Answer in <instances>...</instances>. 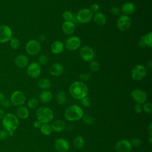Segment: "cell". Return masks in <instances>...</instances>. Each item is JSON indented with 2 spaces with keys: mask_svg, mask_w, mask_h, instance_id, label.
<instances>
[{
  "mask_svg": "<svg viewBox=\"0 0 152 152\" xmlns=\"http://www.w3.org/2000/svg\"><path fill=\"white\" fill-rule=\"evenodd\" d=\"M69 92L70 95L77 100H81L87 96L88 89L83 82L76 81L71 84L69 87Z\"/></svg>",
  "mask_w": 152,
  "mask_h": 152,
  "instance_id": "1",
  "label": "cell"
},
{
  "mask_svg": "<svg viewBox=\"0 0 152 152\" xmlns=\"http://www.w3.org/2000/svg\"><path fill=\"white\" fill-rule=\"evenodd\" d=\"M2 124L5 131L8 132L9 135H12L14 131L19 125V121L15 115L8 113L4 116Z\"/></svg>",
  "mask_w": 152,
  "mask_h": 152,
  "instance_id": "2",
  "label": "cell"
},
{
  "mask_svg": "<svg viewBox=\"0 0 152 152\" xmlns=\"http://www.w3.org/2000/svg\"><path fill=\"white\" fill-rule=\"evenodd\" d=\"M84 111L81 106L73 104L69 106L64 112V118L68 121H78L83 118Z\"/></svg>",
  "mask_w": 152,
  "mask_h": 152,
  "instance_id": "3",
  "label": "cell"
},
{
  "mask_svg": "<svg viewBox=\"0 0 152 152\" xmlns=\"http://www.w3.org/2000/svg\"><path fill=\"white\" fill-rule=\"evenodd\" d=\"M36 118L42 124H49L52 121L54 114L52 110L46 106L39 107L36 113Z\"/></svg>",
  "mask_w": 152,
  "mask_h": 152,
  "instance_id": "4",
  "label": "cell"
},
{
  "mask_svg": "<svg viewBox=\"0 0 152 152\" xmlns=\"http://www.w3.org/2000/svg\"><path fill=\"white\" fill-rule=\"evenodd\" d=\"M147 74L146 68L141 64L135 65L131 71V77L135 81L142 80Z\"/></svg>",
  "mask_w": 152,
  "mask_h": 152,
  "instance_id": "5",
  "label": "cell"
},
{
  "mask_svg": "<svg viewBox=\"0 0 152 152\" xmlns=\"http://www.w3.org/2000/svg\"><path fill=\"white\" fill-rule=\"evenodd\" d=\"M93 12L88 8H83L79 10L75 16L77 21L82 24L88 23L93 18Z\"/></svg>",
  "mask_w": 152,
  "mask_h": 152,
  "instance_id": "6",
  "label": "cell"
},
{
  "mask_svg": "<svg viewBox=\"0 0 152 152\" xmlns=\"http://www.w3.org/2000/svg\"><path fill=\"white\" fill-rule=\"evenodd\" d=\"M40 49L41 46L40 42L37 40H30L26 45V50L27 53L31 56L37 55L39 53Z\"/></svg>",
  "mask_w": 152,
  "mask_h": 152,
  "instance_id": "7",
  "label": "cell"
},
{
  "mask_svg": "<svg viewBox=\"0 0 152 152\" xmlns=\"http://www.w3.org/2000/svg\"><path fill=\"white\" fill-rule=\"evenodd\" d=\"M131 26V19L128 15H122L116 21V26L121 31H125L129 29Z\"/></svg>",
  "mask_w": 152,
  "mask_h": 152,
  "instance_id": "8",
  "label": "cell"
},
{
  "mask_svg": "<svg viewBox=\"0 0 152 152\" xmlns=\"http://www.w3.org/2000/svg\"><path fill=\"white\" fill-rule=\"evenodd\" d=\"M12 31L7 25H0V43H5L10 41L12 38Z\"/></svg>",
  "mask_w": 152,
  "mask_h": 152,
  "instance_id": "9",
  "label": "cell"
},
{
  "mask_svg": "<svg viewBox=\"0 0 152 152\" xmlns=\"http://www.w3.org/2000/svg\"><path fill=\"white\" fill-rule=\"evenodd\" d=\"M80 55L82 59L86 62L92 61L95 54L94 50L88 46H84L80 49Z\"/></svg>",
  "mask_w": 152,
  "mask_h": 152,
  "instance_id": "10",
  "label": "cell"
},
{
  "mask_svg": "<svg viewBox=\"0 0 152 152\" xmlns=\"http://www.w3.org/2000/svg\"><path fill=\"white\" fill-rule=\"evenodd\" d=\"M81 44V39L78 36H71L68 37L65 43V48L71 51H74L78 49Z\"/></svg>",
  "mask_w": 152,
  "mask_h": 152,
  "instance_id": "11",
  "label": "cell"
},
{
  "mask_svg": "<svg viewBox=\"0 0 152 152\" xmlns=\"http://www.w3.org/2000/svg\"><path fill=\"white\" fill-rule=\"evenodd\" d=\"M26 71L30 78H36L40 76L41 73L40 65L37 62H33L27 66Z\"/></svg>",
  "mask_w": 152,
  "mask_h": 152,
  "instance_id": "12",
  "label": "cell"
},
{
  "mask_svg": "<svg viewBox=\"0 0 152 152\" xmlns=\"http://www.w3.org/2000/svg\"><path fill=\"white\" fill-rule=\"evenodd\" d=\"M131 97L137 104H140L144 103L147 100L146 93L144 90L138 88L131 91Z\"/></svg>",
  "mask_w": 152,
  "mask_h": 152,
  "instance_id": "13",
  "label": "cell"
},
{
  "mask_svg": "<svg viewBox=\"0 0 152 152\" xmlns=\"http://www.w3.org/2000/svg\"><path fill=\"white\" fill-rule=\"evenodd\" d=\"M11 102L16 106H20L24 104L26 102V96L20 90L14 91L11 95Z\"/></svg>",
  "mask_w": 152,
  "mask_h": 152,
  "instance_id": "14",
  "label": "cell"
},
{
  "mask_svg": "<svg viewBox=\"0 0 152 152\" xmlns=\"http://www.w3.org/2000/svg\"><path fill=\"white\" fill-rule=\"evenodd\" d=\"M54 147L58 152H68L69 149V143L66 139L60 138L55 140Z\"/></svg>",
  "mask_w": 152,
  "mask_h": 152,
  "instance_id": "15",
  "label": "cell"
},
{
  "mask_svg": "<svg viewBox=\"0 0 152 152\" xmlns=\"http://www.w3.org/2000/svg\"><path fill=\"white\" fill-rule=\"evenodd\" d=\"M132 146V145L129 140L124 139L119 141L116 143L115 149L117 152H130Z\"/></svg>",
  "mask_w": 152,
  "mask_h": 152,
  "instance_id": "16",
  "label": "cell"
},
{
  "mask_svg": "<svg viewBox=\"0 0 152 152\" xmlns=\"http://www.w3.org/2000/svg\"><path fill=\"white\" fill-rule=\"evenodd\" d=\"M64 71V68L63 65L58 62L54 63L52 64L50 68H49V72L50 74L55 77H58L61 75Z\"/></svg>",
  "mask_w": 152,
  "mask_h": 152,
  "instance_id": "17",
  "label": "cell"
},
{
  "mask_svg": "<svg viewBox=\"0 0 152 152\" xmlns=\"http://www.w3.org/2000/svg\"><path fill=\"white\" fill-rule=\"evenodd\" d=\"M75 28V24L72 21H65L62 26V30L66 35H71L74 32Z\"/></svg>",
  "mask_w": 152,
  "mask_h": 152,
  "instance_id": "18",
  "label": "cell"
},
{
  "mask_svg": "<svg viewBox=\"0 0 152 152\" xmlns=\"http://www.w3.org/2000/svg\"><path fill=\"white\" fill-rule=\"evenodd\" d=\"M28 64V59L24 55H19L14 59V64L18 68H24Z\"/></svg>",
  "mask_w": 152,
  "mask_h": 152,
  "instance_id": "19",
  "label": "cell"
},
{
  "mask_svg": "<svg viewBox=\"0 0 152 152\" xmlns=\"http://www.w3.org/2000/svg\"><path fill=\"white\" fill-rule=\"evenodd\" d=\"M52 131L55 132H59L63 131L66 128L65 122L61 119H57L52 122L50 125Z\"/></svg>",
  "mask_w": 152,
  "mask_h": 152,
  "instance_id": "20",
  "label": "cell"
},
{
  "mask_svg": "<svg viewBox=\"0 0 152 152\" xmlns=\"http://www.w3.org/2000/svg\"><path fill=\"white\" fill-rule=\"evenodd\" d=\"M121 11L124 14V15H131L135 12V5L133 2H126L122 5Z\"/></svg>",
  "mask_w": 152,
  "mask_h": 152,
  "instance_id": "21",
  "label": "cell"
},
{
  "mask_svg": "<svg viewBox=\"0 0 152 152\" xmlns=\"http://www.w3.org/2000/svg\"><path fill=\"white\" fill-rule=\"evenodd\" d=\"M50 50L53 54L61 53L64 50V44L60 40H56L51 45Z\"/></svg>",
  "mask_w": 152,
  "mask_h": 152,
  "instance_id": "22",
  "label": "cell"
},
{
  "mask_svg": "<svg viewBox=\"0 0 152 152\" xmlns=\"http://www.w3.org/2000/svg\"><path fill=\"white\" fill-rule=\"evenodd\" d=\"M53 97L52 92L49 90H46L41 92L39 96L40 100L43 103H48L51 101Z\"/></svg>",
  "mask_w": 152,
  "mask_h": 152,
  "instance_id": "23",
  "label": "cell"
},
{
  "mask_svg": "<svg viewBox=\"0 0 152 152\" xmlns=\"http://www.w3.org/2000/svg\"><path fill=\"white\" fill-rule=\"evenodd\" d=\"M94 22L100 26H104L106 23V18L105 15L101 12H97L94 15Z\"/></svg>",
  "mask_w": 152,
  "mask_h": 152,
  "instance_id": "24",
  "label": "cell"
},
{
  "mask_svg": "<svg viewBox=\"0 0 152 152\" xmlns=\"http://www.w3.org/2000/svg\"><path fill=\"white\" fill-rule=\"evenodd\" d=\"M16 113L18 117L23 119L27 118L29 115V111L28 109L24 106H19L17 109Z\"/></svg>",
  "mask_w": 152,
  "mask_h": 152,
  "instance_id": "25",
  "label": "cell"
},
{
  "mask_svg": "<svg viewBox=\"0 0 152 152\" xmlns=\"http://www.w3.org/2000/svg\"><path fill=\"white\" fill-rule=\"evenodd\" d=\"M67 100L66 93L64 91H59L56 95V101L59 105L64 104Z\"/></svg>",
  "mask_w": 152,
  "mask_h": 152,
  "instance_id": "26",
  "label": "cell"
},
{
  "mask_svg": "<svg viewBox=\"0 0 152 152\" xmlns=\"http://www.w3.org/2000/svg\"><path fill=\"white\" fill-rule=\"evenodd\" d=\"M73 145L74 147L77 149H82L85 145V141L84 138L81 136L76 137L74 140Z\"/></svg>",
  "mask_w": 152,
  "mask_h": 152,
  "instance_id": "27",
  "label": "cell"
},
{
  "mask_svg": "<svg viewBox=\"0 0 152 152\" xmlns=\"http://www.w3.org/2000/svg\"><path fill=\"white\" fill-rule=\"evenodd\" d=\"M38 87L44 90L49 89L51 86V83L49 80L47 78H41L37 82Z\"/></svg>",
  "mask_w": 152,
  "mask_h": 152,
  "instance_id": "28",
  "label": "cell"
},
{
  "mask_svg": "<svg viewBox=\"0 0 152 152\" xmlns=\"http://www.w3.org/2000/svg\"><path fill=\"white\" fill-rule=\"evenodd\" d=\"M40 129L42 134L44 135H49L52 132V127L49 124H42Z\"/></svg>",
  "mask_w": 152,
  "mask_h": 152,
  "instance_id": "29",
  "label": "cell"
},
{
  "mask_svg": "<svg viewBox=\"0 0 152 152\" xmlns=\"http://www.w3.org/2000/svg\"><path fill=\"white\" fill-rule=\"evenodd\" d=\"M143 40L145 46L151 48L152 47V33L149 32L145 35L142 36Z\"/></svg>",
  "mask_w": 152,
  "mask_h": 152,
  "instance_id": "30",
  "label": "cell"
},
{
  "mask_svg": "<svg viewBox=\"0 0 152 152\" xmlns=\"http://www.w3.org/2000/svg\"><path fill=\"white\" fill-rule=\"evenodd\" d=\"M82 118L84 122L88 125H93L95 121V118L93 117V116L90 114H86L85 115H83Z\"/></svg>",
  "mask_w": 152,
  "mask_h": 152,
  "instance_id": "31",
  "label": "cell"
},
{
  "mask_svg": "<svg viewBox=\"0 0 152 152\" xmlns=\"http://www.w3.org/2000/svg\"><path fill=\"white\" fill-rule=\"evenodd\" d=\"M10 46L14 50H17L19 48L20 46V40L15 37H12L10 39Z\"/></svg>",
  "mask_w": 152,
  "mask_h": 152,
  "instance_id": "32",
  "label": "cell"
},
{
  "mask_svg": "<svg viewBox=\"0 0 152 152\" xmlns=\"http://www.w3.org/2000/svg\"><path fill=\"white\" fill-rule=\"evenodd\" d=\"M39 104V101L36 98H31L27 102V106L31 109L36 108Z\"/></svg>",
  "mask_w": 152,
  "mask_h": 152,
  "instance_id": "33",
  "label": "cell"
},
{
  "mask_svg": "<svg viewBox=\"0 0 152 152\" xmlns=\"http://www.w3.org/2000/svg\"><path fill=\"white\" fill-rule=\"evenodd\" d=\"M63 18L65 21H72L74 18V15L69 11H65L62 14Z\"/></svg>",
  "mask_w": 152,
  "mask_h": 152,
  "instance_id": "34",
  "label": "cell"
},
{
  "mask_svg": "<svg viewBox=\"0 0 152 152\" xmlns=\"http://www.w3.org/2000/svg\"><path fill=\"white\" fill-rule=\"evenodd\" d=\"M142 110L147 113L150 114L152 113V104L150 102H146L143 103Z\"/></svg>",
  "mask_w": 152,
  "mask_h": 152,
  "instance_id": "35",
  "label": "cell"
},
{
  "mask_svg": "<svg viewBox=\"0 0 152 152\" xmlns=\"http://www.w3.org/2000/svg\"><path fill=\"white\" fill-rule=\"evenodd\" d=\"M48 61H49L48 57L46 55H41L38 58V63L40 65H46L48 62Z\"/></svg>",
  "mask_w": 152,
  "mask_h": 152,
  "instance_id": "36",
  "label": "cell"
},
{
  "mask_svg": "<svg viewBox=\"0 0 152 152\" xmlns=\"http://www.w3.org/2000/svg\"><path fill=\"white\" fill-rule=\"evenodd\" d=\"M80 103L83 107H88L91 105V101L90 99L86 96L80 100Z\"/></svg>",
  "mask_w": 152,
  "mask_h": 152,
  "instance_id": "37",
  "label": "cell"
},
{
  "mask_svg": "<svg viewBox=\"0 0 152 152\" xmlns=\"http://www.w3.org/2000/svg\"><path fill=\"white\" fill-rule=\"evenodd\" d=\"M90 68L91 71L96 72L100 68V64L97 61H92L90 65Z\"/></svg>",
  "mask_w": 152,
  "mask_h": 152,
  "instance_id": "38",
  "label": "cell"
},
{
  "mask_svg": "<svg viewBox=\"0 0 152 152\" xmlns=\"http://www.w3.org/2000/svg\"><path fill=\"white\" fill-rule=\"evenodd\" d=\"M132 145H134V147H138L140 146H141V141L140 138H133L131 140V141H130Z\"/></svg>",
  "mask_w": 152,
  "mask_h": 152,
  "instance_id": "39",
  "label": "cell"
},
{
  "mask_svg": "<svg viewBox=\"0 0 152 152\" xmlns=\"http://www.w3.org/2000/svg\"><path fill=\"white\" fill-rule=\"evenodd\" d=\"M99 9H100V7H99V5H98V4H92L91 5V7H90V11L92 12H98L99 11Z\"/></svg>",
  "mask_w": 152,
  "mask_h": 152,
  "instance_id": "40",
  "label": "cell"
},
{
  "mask_svg": "<svg viewBox=\"0 0 152 152\" xmlns=\"http://www.w3.org/2000/svg\"><path fill=\"white\" fill-rule=\"evenodd\" d=\"M134 111L136 113H137V114L140 113L142 110V105L140 104H137H137H135L134 107Z\"/></svg>",
  "mask_w": 152,
  "mask_h": 152,
  "instance_id": "41",
  "label": "cell"
},
{
  "mask_svg": "<svg viewBox=\"0 0 152 152\" xmlns=\"http://www.w3.org/2000/svg\"><path fill=\"white\" fill-rule=\"evenodd\" d=\"M8 132L5 130H1L0 131V140H4L7 138Z\"/></svg>",
  "mask_w": 152,
  "mask_h": 152,
  "instance_id": "42",
  "label": "cell"
},
{
  "mask_svg": "<svg viewBox=\"0 0 152 152\" xmlns=\"http://www.w3.org/2000/svg\"><path fill=\"white\" fill-rule=\"evenodd\" d=\"M110 12L115 15H118L120 13V10L117 7H112L110 8Z\"/></svg>",
  "mask_w": 152,
  "mask_h": 152,
  "instance_id": "43",
  "label": "cell"
},
{
  "mask_svg": "<svg viewBox=\"0 0 152 152\" xmlns=\"http://www.w3.org/2000/svg\"><path fill=\"white\" fill-rule=\"evenodd\" d=\"M1 104L5 108H9L11 106V102L8 100L4 99L2 102Z\"/></svg>",
  "mask_w": 152,
  "mask_h": 152,
  "instance_id": "44",
  "label": "cell"
},
{
  "mask_svg": "<svg viewBox=\"0 0 152 152\" xmlns=\"http://www.w3.org/2000/svg\"><path fill=\"white\" fill-rule=\"evenodd\" d=\"M79 77H80V79H81V80H87L90 78V75H88L87 74H81L80 75Z\"/></svg>",
  "mask_w": 152,
  "mask_h": 152,
  "instance_id": "45",
  "label": "cell"
},
{
  "mask_svg": "<svg viewBox=\"0 0 152 152\" xmlns=\"http://www.w3.org/2000/svg\"><path fill=\"white\" fill-rule=\"evenodd\" d=\"M42 124L39 121H38V120L34 121V124H33L34 127L36 128H37V129H38V128L40 129V126H42Z\"/></svg>",
  "mask_w": 152,
  "mask_h": 152,
  "instance_id": "46",
  "label": "cell"
},
{
  "mask_svg": "<svg viewBox=\"0 0 152 152\" xmlns=\"http://www.w3.org/2000/svg\"><path fill=\"white\" fill-rule=\"evenodd\" d=\"M147 132H148L150 136H152V124L151 123H150L148 126Z\"/></svg>",
  "mask_w": 152,
  "mask_h": 152,
  "instance_id": "47",
  "label": "cell"
},
{
  "mask_svg": "<svg viewBox=\"0 0 152 152\" xmlns=\"http://www.w3.org/2000/svg\"><path fill=\"white\" fill-rule=\"evenodd\" d=\"M138 45H139V46L140 47H144L145 46V43L144 42V40H143V37L142 36L140 39V41L138 42Z\"/></svg>",
  "mask_w": 152,
  "mask_h": 152,
  "instance_id": "48",
  "label": "cell"
},
{
  "mask_svg": "<svg viewBox=\"0 0 152 152\" xmlns=\"http://www.w3.org/2000/svg\"><path fill=\"white\" fill-rule=\"evenodd\" d=\"M5 99V96L3 93H0V104L2 103L3 100Z\"/></svg>",
  "mask_w": 152,
  "mask_h": 152,
  "instance_id": "49",
  "label": "cell"
},
{
  "mask_svg": "<svg viewBox=\"0 0 152 152\" xmlns=\"http://www.w3.org/2000/svg\"><path fill=\"white\" fill-rule=\"evenodd\" d=\"M45 39V35H40L39 37V40L40 42H43Z\"/></svg>",
  "mask_w": 152,
  "mask_h": 152,
  "instance_id": "50",
  "label": "cell"
},
{
  "mask_svg": "<svg viewBox=\"0 0 152 152\" xmlns=\"http://www.w3.org/2000/svg\"><path fill=\"white\" fill-rule=\"evenodd\" d=\"M4 111L2 109H0V119H1L4 117Z\"/></svg>",
  "mask_w": 152,
  "mask_h": 152,
  "instance_id": "51",
  "label": "cell"
},
{
  "mask_svg": "<svg viewBox=\"0 0 152 152\" xmlns=\"http://www.w3.org/2000/svg\"><path fill=\"white\" fill-rule=\"evenodd\" d=\"M149 142L150 144L152 142V136H150V137H149Z\"/></svg>",
  "mask_w": 152,
  "mask_h": 152,
  "instance_id": "52",
  "label": "cell"
}]
</instances>
